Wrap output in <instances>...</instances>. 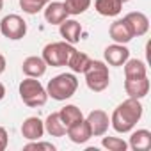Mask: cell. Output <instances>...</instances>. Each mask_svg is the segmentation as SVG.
I'll return each mask as SVG.
<instances>
[{"label":"cell","instance_id":"29","mask_svg":"<svg viewBox=\"0 0 151 151\" xmlns=\"http://www.w3.org/2000/svg\"><path fill=\"white\" fill-rule=\"evenodd\" d=\"M4 96H6V87H4V84L0 82V101L4 100Z\"/></svg>","mask_w":151,"mask_h":151},{"label":"cell","instance_id":"28","mask_svg":"<svg viewBox=\"0 0 151 151\" xmlns=\"http://www.w3.org/2000/svg\"><path fill=\"white\" fill-rule=\"evenodd\" d=\"M6 66H7V64H6V57H4L2 53H0V75H2V73L6 71Z\"/></svg>","mask_w":151,"mask_h":151},{"label":"cell","instance_id":"16","mask_svg":"<svg viewBox=\"0 0 151 151\" xmlns=\"http://www.w3.org/2000/svg\"><path fill=\"white\" fill-rule=\"evenodd\" d=\"M109 34L114 39V43H119V45H126L133 39V34H132V30H130V27L124 20H116L110 25Z\"/></svg>","mask_w":151,"mask_h":151},{"label":"cell","instance_id":"22","mask_svg":"<svg viewBox=\"0 0 151 151\" xmlns=\"http://www.w3.org/2000/svg\"><path fill=\"white\" fill-rule=\"evenodd\" d=\"M59 117H60V121L64 123V126L68 128V126L75 124L77 121L84 119V114H82V110H80L77 105H66L64 109H60Z\"/></svg>","mask_w":151,"mask_h":151},{"label":"cell","instance_id":"12","mask_svg":"<svg viewBox=\"0 0 151 151\" xmlns=\"http://www.w3.org/2000/svg\"><path fill=\"white\" fill-rule=\"evenodd\" d=\"M59 32L60 36L64 37L66 43L69 45H75L80 41V36H82V25L77 22V20H64L60 25H59Z\"/></svg>","mask_w":151,"mask_h":151},{"label":"cell","instance_id":"7","mask_svg":"<svg viewBox=\"0 0 151 151\" xmlns=\"http://www.w3.org/2000/svg\"><path fill=\"white\" fill-rule=\"evenodd\" d=\"M87 124L91 128V135L93 137H101L107 133L109 126H110V119H109V114L105 110H100V109H94L87 114Z\"/></svg>","mask_w":151,"mask_h":151},{"label":"cell","instance_id":"14","mask_svg":"<svg viewBox=\"0 0 151 151\" xmlns=\"http://www.w3.org/2000/svg\"><path fill=\"white\" fill-rule=\"evenodd\" d=\"M45 133V123L39 117H27L22 124V135L27 140H39Z\"/></svg>","mask_w":151,"mask_h":151},{"label":"cell","instance_id":"5","mask_svg":"<svg viewBox=\"0 0 151 151\" xmlns=\"http://www.w3.org/2000/svg\"><path fill=\"white\" fill-rule=\"evenodd\" d=\"M73 52H75V46L66 41L48 43L43 48V60L46 62V66H52V68L66 66Z\"/></svg>","mask_w":151,"mask_h":151},{"label":"cell","instance_id":"24","mask_svg":"<svg viewBox=\"0 0 151 151\" xmlns=\"http://www.w3.org/2000/svg\"><path fill=\"white\" fill-rule=\"evenodd\" d=\"M48 2L50 0H20V7L27 14H37L41 9H45Z\"/></svg>","mask_w":151,"mask_h":151},{"label":"cell","instance_id":"1","mask_svg":"<svg viewBox=\"0 0 151 151\" xmlns=\"http://www.w3.org/2000/svg\"><path fill=\"white\" fill-rule=\"evenodd\" d=\"M142 105L135 98H128L116 107L110 117V124L117 133H128L142 117Z\"/></svg>","mask_w":151,"mask_h":151},{"label":"cell","instance_id":"11","mask_svg":"<svg viewBox=\"0 0 151 151\" xmlns=\"http://www.w3.org/2000/svg\"><path fill=\"white\" fill-rule=\"evenodd\" d=\"M66 135H68V137L71 139V142H75V144H84V142H87V140L93 137V135H91V128H89V124H87L86 119H80V121L75 123V124L68 126Z\"/></svg>","mask_w":151,"mask_h":151},{"label":"cell","instance_id":"19","mask_svg":"<svg viewBox=\"0 0 151 151\" xmlns=\"http://www.w3.org/2000/svg\"><path fill=\"white\" fill-rule=\"evenodd\" d=\"M89 64H91V59H89L87 53L75 50V52L71 53V57H69V60H68L66 66H69V69H71L73 73H84Z\"/></svg>","mask_w":151,"mask_h":151},{"label":"cell","instance_id":"4","mask_svg":"<svg viewBox=\"0 0 151 151\" xmlns=\"http://www.w3.org/2000/svg\"><path fill=\"white\" fill-rule=\"evenodd\" d=\"M86 75V84L91 91L101 93L109 87L110 84V75H109V66L101 60H91L87 69L84 71Z\"/></svg>","mask_w":151,"mask_h":151},{"label":"cell","instance_id":"13","mask_svg":"<svg viewBox=\"0 0 151 151\" xmlns=\"http://www.w3.org/2000/svg\"><path fill=\"white\" fill-rule=\"evenodd\" d=\"M68 11L62 2H48L45 6V20L50 25H60L64 20H68Z\"/></svg>","mask_w":151,"mask_h":151},{"label":"cell","instance_id":"20","mask_svg":"<svg viewBox=\"0 0 151 151\" xmlns=\"http://www.w3.org/2000/svg\"><path fill=\"white\" fill-rule=\"evenodd\" d=\"M124 77L126 78H139V77H147V68L142 60L139 59H128L124 64Z\"/></svg>","mask_w":151,"mask_h":151},{"label":"cell","instance_id":"25","mask_svg":"<svg viewBox=\"0 0 151 151\" xmlns=\"http://www.w3.org/2000/svg\"><path fill=\"white\" fill-rule=\"evenodd\" d=\"M101 144L109 151H126L128 149V142H124L119 137H103L101 139Z\"/></svg>","mask_w":151,"mask_h":151},{"label":"cell","instance_id":"31","mask_svg":"<svg viewBox=\"0 0 151 151\" xmlns=\"http://www.w3.org/2000/svg\"><path fill=\"white\" fill-rule=\"evenodd\" d=\"M121 2H123V4H124V2H128V0H121Z\"/></svg>","mask_w":151,"mask_h":151},{"label":"cell","instance_id":"18","mask_svg":"<svg viewBox=\"0 0 151 151\" xmlns=\"http://www.w3.org/2000/svg\"><path fill=\"white\" fill-rule=\"evenodd\" d=\"M94 9L101 16H117L123 9V2L121 0H96Z\"/></svg>","mask_w":151,"mask_h":151},{"label":"cell","instance_id":"21","mask_svg":"<svg viewBox=\"0 0 151 151\" xmlns=\"http://www.w3.org/2000/svg\"><path fill=\"white\" fill-rule=\"evenodd\" d=\"M66 130L68 128L60 121L59 112H53V114H50L46 117V121H45V132H48L52 137H64L66 135Z\"/></svg>","mask_w":151,"mask_h":151},{"label":"cell","instance_id":"30","mask_svg":"<svg viewBox=\"0 0 151 151\" xmlns=\"http://www.w3.org/2000/svg\"><path fill=\"white\" fill-rule=\"evenodd\" d=\"M2 7H4V0H0V11H2Z\"/></svg>","mask_w":151,"mask_h":151},{"label":"cell","instance_id":"23","mask_svg":"<svg viewBox=\"0 0 151 151\" xmlns=\"http://www.w3.org/2000/svg\"><path fill=\"white\" fill-rule=\"evenodd\" d=\"M62 4H64L68 14L78 16V14H84L91 7V0H64Z\"/></svg>","mask_w":151,"mask_h":151},{"label":"cell","instance_id":"9","mask_svg":"<svg viewBox=\"0 0 151 151\" xmlns=\"http://www.w3.org/2000/svg\"><path fill=\"white\" fill-rule=\"evenodd\" d=\"M124 91H126L128 98H135V100H140V98L147 96V93H149V80H147V77L126 78L124 80Z\"/></svg>","mask_w":151,"mask_h":151},{"label":"cell","instance_id":"3","mask_svg":"<svg viewBox=\"0 0 151 151\" xmlns=\"http://www.w3.org/2000/svg\"><path fill=\"white\" fill-rule=\"evenodd\" d=\"M18 89H20V98L23 100V103L27 107L37 109V107H43L48 100L46 89L41 86L39 80H36L32 77H27L25 80H22Z\"/></svg>","mask_w":151,"mask_h":151},{"label":"cell","instance_id":"27","mask_svg":"<svg viewBox=\"0 0 151 151\" xmlns=\"http://www.w3.org/2000/svg\"><path fill=\"white\" fill-rule=\"evenodd\" d=\"M7 142H9V137H7V132L4 126H0V151H4L7 147Z\"/></svg>","mask_w":151,"mask_h":151},{"label":"cell","instance_id":"8","mask_svg":"<svg viewBox=\"0 0 151 151\" xmlns=\"http://www.w3.org/2000/svg\"><path fill=\"white\" fill-rule=\"evenodd\" d=\"M123 20L128 23V27H130L133 37H140V36H144V34L149 30V20H147V16H146L144 13L133 11V13H128Z\"/></svg>","mask_w":151,"mask_h":151},{"label":"cell","instance_id":"10","mask_svg":"<svg viewBox=\"0 0 151 151\" xmlns=\"http://www.w3.org/2000/svg\"><path fill=\"white\" fill-rule=\"evenodd\" d=\"M103 55H105L107 64H110V66H123L130 59V50L124 45L114 43V45H110V46L105 48Z\"/></svg>","mask_w":151,"mask_h":151},{"label":"cell","instance_id":"15","mask_svg":"<svg viewBox=\"0 0 151 151\" xmlns=\"http://www.w3.org/2000/svg\"><path fill=\"white\" fill-rule=\"evenodd\" d=\"M46 62L43 60V57H37V55H30L23 60L22 64V69L27 77H32V78H39L46 73Z\"/></svg>","mask_w":151,"mask_h":151},{"label":"cell","instance_id":"26","mask_svg":"<svg viewBox=\"0 0 151 151\" xmlns=\"http://www.w3.org/2000/svg\"><path fill=\"white\" fill-rule=\"evenodd\" d=\"M25 149H46V151H53L55 146L50 144V142H39V140H34V142L25 144Z\"/></svg>","mask_w":151,"mask_h":151},{"label":"cell","instance_id":"6","mask_svg":"<svg viewBox=\"0 0 151 151\" xmlns=\"http://www.w3.org/2000/svg\"><path fill=\"white\" fill-rule=\"evenodd\" d=\"M0 32L7 39L18 41L22 37H25V34H27V22L18 14H7L0 22Z\"/></svg>","mask_w":151,"mask_h":151},{"label":"cell","instance_id":"17","mask_svg":"<svg viewBox=\"0 0 151 151\" xmlns=\"http://www.w3.org/2000/svg\"><path fill=\"white\" fill-rule=\"evenodd\" d=\"M133 151H147L151 147V132L149 130H137L132 133L130 137V144H128Z\"/></svg>","mask_w":151,"mask_h":151},{"label":"cell","instance_id":"2","mask_svg":"<svg viewBox=\"0 0 151 151\" xmlns=\"http://www.w3.org/2000/svg\"><path fill=\"white\" fill-rule=\"evenodd\" d=\"M78 89V80L73 73H60L53 77L46 86V94L57 101L69 100Z\"/></svg>","mask_w":151,"mask_h":151}]
</instances>
